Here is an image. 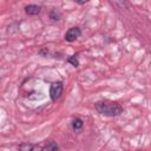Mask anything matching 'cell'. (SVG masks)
<instances>
[{"label":"cell","instance_id":"52a82bcc","mask_svg":"<svg viewBox=\"0 0 151 151\" xmlns=\"http://www.w3.org/2000/svg\"><path fill=\"white\" fill-rule=\"evenodd\" d=\"M83 125H84V123H83V120L80 118H76L72 122V126H73L74 130H80L83 127Z\"/></svg>","mask_w":151,"mask_h":151},{"label":"cell","instance_id":"5b68a950","mask_svg":"<svg viewBox=\"0 0 151 151\" xmlns=\"http://www.w3.org/2000/svg\"><path fill=\"white\" fill-rule=\"evenodd\" d=\"M40 7L38 5H27L25 7V12L28 14V15H37L40 13Z\"/></svg>","mask_w":151,"mask_h":151},{"label":"cell","instance_id":"6da1fadb","mask_svg":"<svg viewBox=\"0 0 151 151\" xmlns=\"http://www.w3.org/2000/svg\"><path fill=\"white\" fill-rule=\"evenodd\" d=\"M96 110L104 114V116H109V117H114V116H119L123 112V107L111 100H103V101H98L94 104Z\"/></svg>","mask_w":151,"mask_h":151},{"label":"cell","instance_id":"ba28073f","mask_svg":"<svg viewBox=\"0 0 151 151\" xmlns=\"http://www.w3.org/2000/svg\"><path fill=\"white\" fill-rule=\"evenodd\" d=\"M67 63L72 64L74 67H78V65H79V61H78V59H77L76 55H71V57H68V58H67Z\"/></svg>","mask_w":151,"mask_h":151},{"label":"cell","instance_id":"8992f818","mask_svg":"<svg viewBox=\"0 0 151 151\" xmlns=\"http://www.w3.org/2000/svg\"><path fill=\"white\" fill-rule=\"evenodd\" d=\"M44 151H60V149L58 147V145L53 142H48L45 146H44Z\"/></svg>","mask_w":151,"mask_h":151},{"label":"cell","instance_id":"3957f363","mask_svg":"<svg viewBox=\"0 0 151 151\" xmlns=\"http://www.w3.org/2000/svg\"><path fill=\"white\" fill-rule=\"evenodd\" d=\"M80 34H81V31H80V28L79 27H71L67 32H66V34H65V40L66 41H74L77 38H79L80 37Z\"/></svg>","mask_w":151,"mask_h":151},{"label":"cell","instance_id":"277c9868","mask_svg":"<svg viewBox=\"0 0 151 151\" xmlns=\"http://www.w3.org/2000/svg\"><path fill=\"white\" fill-rule=\"evenodd\" d=\"M19 150H20V151H44V147L38 146V145H33V144L25 143V144H21V145L19 146Z\"/></svg>","mask_w":151,"mask_h":151},{"label":"cell","instance_id":"7a4b0ae2","mask_svg":"<svg viewBox=\"0 0 151 151\" xmlns=\"http://www.w3.org/2000/svg\"><path fill=\"white\" fill-rule=\"evenodd\" d=\"M63 93V83L61 81H55L51 85L50 87V96H51V99L53 101H55L57 99L60 98Z\"/></svg>","mask_w":151,"mask_h":151}]
</instances>
